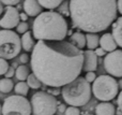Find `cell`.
Masks as SVG:
<instances>
[{
    "label": "cell",
    "instance_id": "6da1fadb",
    "mask_svg": "<svg viewBox=\"0 0 122 115\" xmlns=\"http://www.w3.org/2000/svg\"><path fill=\"white\" fill-rule=\"evenodd\" d=\"M32 73L48 87H63L84 69V51L69 41H38L30 59Z\"/></svg>",
    "mask_w": 122,
    "mask_h": 115
},
{
    "label": "cell",
    "instance_id": "7a4b0ae2",
    "mask_svg": "<svg viewBox=\"0 0 122 115\" xmlns=\"http://www.w3.org/2000/svg\"><path fill=\"white\" fill-rule=\"evenodd\" d=\"M69 11L74 28L88 33L106 30L117 19V0H70Z\"/></svg>",
    "mask_w": 122,
    "mask_h": 115
},
{
    "label": "cell",
    "instance_id": "3957f363",
    "mask_svg": "<svg viewBox=\"0 0 122 115\" xmlns=\"http://www.w3.org/2000/svg\"><path fill=\"white\" fill-rule=\"evenodd\" d=\"M67 32L66 19L55 11L42 12L32 25V33L38 41H64Z\"/></svg>",
    "mask_w": 122,
    "mask_h": 115
},
{
    "label": "cell",
    "instance_id": "277c9868",
    "mask_svg": "<svg viewBox=\"0 0 122 115\" xmlns=\"http://www.w3.org/2000/svg\"><path fill=\"white\" fill-rule=\"evenodd\" d=\"M62 98L71 107L79 108L86 105L90 101L92 87L90 83L82 77H78L75 81L62 87Z\"/></svg>",
    "mask_w": 122,
    "mask_h": 115
},
{
    "label": "cell",
    "instance_id": "5b68a950",
    "mask_svg": "<svg viewBox=\"0 0 122 115\" xmlns=\"http://www.w3.org/2000/svg\"><path fill=\"white\" fill-rule=\"evenodd\" d=\"M92 94L97 100L108 102L119 95V84L112 75H100L92 84Z\"/></svg>",
    "mask_w": 122,
    "mask_h": 115
},
{
    "label": "cell",
    "instance_id": "8992f818",
    "mask_svg": "<svg viewBox=\"0 0 122 115\" xmlns=\"http://www.w3.org/2000/svg\"><path fill=\"white\" fill-rule=\"evenodd\" d=\"M30 102L33 115H55L60 104L55 96L48 94L45 90L33 94Z\"/></svg>",
    "mask_w": 122,
    "mask_h": 115
},
{
    "label": "cell",
    "instance_id": "52a82bcc",
    "mask_svg": "<svg viewBox=\"0 0 122 115\" xmlns=\"http://www.w3.org/2000/svg\"><path fill=\"white\" fill-rule=\"evenodd\" d=\"M21 38L12 30H0V58H15L21 51Z\"/></svg>",
    "mask_w": 122,
    "mask_h": 115
},
{
    "label": "cell",
    "instance_id": "ba28073f",
    "mask_svg": "<svg viewBox=\"0 0 122 115\" xmlns=\"http://www.w3.org/2000/svg\"><path fill=\"white\" fill-rule=\"evenodd\" d=\"M31 102L19 95L9 96L3 100L2 115H31Z\"/></svg>",
    "mask_w": 122,
    "mask_h": 115
},
{
    "label": "cell",
    "instance_id": "9c48e42d",
    "mask_svg": "<svg viewBox=\"0 0 122 115\" xmlns=\"http://www.w3.org/2000/svg\"><path fill=\"white\" fill-rule=\"evenodd\" d=\"M104 68L112 77H122V49H116L105 56Z\"/></svg>",
    "mask_w": 122,
    "mask_h": 115
},
{
    "label": "cell",
    "instance_id": "30bf717a",
    "mask_svg": "<svg viewBox=\"0 0 122 115\" xmlns=\"http://www.w3.org/2000/svg\"><path fill=\"white\" fill-rule=\"evenodd\" d=\"M20 13H18V10L14 6H6L4 14L2 17H0V27L3 29L11 30L12 28H15L18 26L20 21Z\"/></svg>",
    "mask_w": 122,
    "mask_h": 115
},
{
    "label": "cell",
    "instance_id": "8fae6325",
    "mask_svg": "<svg viewBox=\"0 0 122 115\" xmlns=\"http://www.w3.org/2000/svg\"><path fill=\"white\" fill-rule=\"evenodd\" d=\"M97 69V56L94 51H84V70L86 72H94Z\"/></svg>",
    "mask_w": 122,
    "mask_h": 115
},
{
    "label": "cell",
    "instance_id": "7c38bea8",
    "mask_svg": "<svg viewBox=\"0 0 122 115\" xmlns=\"http://www.w3.org/2000/svg\"><path fill=\"white\" fill-rule=\"evenodd\" d=\"M25 13L28 16H39L42 13V6L38 0H25L23 6Z\"/></svg>",
    "mask_w": 122,
    "mask_h": 115
},
{
    "label": "cell",
    "instance_id": "4fadbf2b",
    "mask_svg": "<svg viewBox=\"0 0 122 115\" xmlns=\"http://www.w3.org/2000/svg\"><path fill=\"white\" fill-rule=\"evenodd\" d=\"M100 45L107 53H112V52L116 51L117 46H118L112 33H104L100 39Z\"/></svg>",
    "mask_w": 122,
    "mask_h": 115
},
{
    "label": "cell",
    "instance_id": "5bb4252c",
    "mask_svg": "<svg viewBox=\"0 0 122 115\" xmlns=\"http://www.w3.org/2000/svg\"><path fill=\"white\" fill-rule=\"evenodd\" d=\"M69 42L72 43V44H73L74 46H76L77 49H82L85 46H87L86 34H84L80 31L74 32V33L69 38Z\"/></svg>",
    "mask_w": 122,
    "mask_h": 115
},
{
    "label": "cell",
    "instance_id": "9a60e30c",
    "mask_svg": "<svg viewBox=\"0 0 122 115\" xmlns=\"http://www.w3.org/2000/svg\"><path fill=\"white\" fill-rule=\"evenodd\" d=\"M116 108L110 102H101L95 107V115H115Z\"/></svg>",
    "mask_w": 122,
    "mask_h": 115
},
{
    "label": "cell",
    "instance_id": "2e32d148",
    "mask_svg": "<svg viewBox=\"0 0 122 115\" xmlns=\"http://www.w3.org/2000/svg\"><path fill=\"white\" fill-rule=\"evenodd\" d=\"M112 36L116 40L118 46L122 49V16L118 17L114 24H112Z\"/></svg>",
    "mask_w": 122,
    "mask_h": 115
},
{
    "label": "cell",
    "instance_id": "e0dca14e",
    "mask_svg": "<svg viewBox=\"0 0 122 115\" xmlns=\"http://www.w3.org/2000/svg\"><path fill=\"white\" fill-rule=\"evenodd\" d=\"M32 32L31 31H27L25 34H23L21 37V46L25 49L26 52H32L36 46L34 40L32 38Z\"/></svg>",
    "mask_w": 122,
    "mask_h": 115
},
{
    "label": "cell",
    "instance_id": "ac0fdd59",
    "mask_svg": "<svg viewBox=\"0 0 122 115\" xmlns=\"http://www.w3.org/2000/svg\"><path fill=\"white\" fill-rule=\"evenodd\" d=\"M86 39H87V47L88 49H97L100 45V37L97 33H87L86 34Z\"/></svg>",
    "mask_w": 122,
    "mask_h": 115
},
{
    "label": "cell",
    "instance_id": "d6986e66",
    "mask_svg": "<svg viewBox=\"0 0 122 115\" xmlns=\"http://www.w3.org/2000/svg\"><path fill=\"white\" fill-rule=\"evenodd\" d=\"M29 75H30L29 68L26 67L25 65L18 66L16 68V71H15V77H16V79L18 80L19 82H25L26 80L28 79Z\"/></svg>",
    "mask_w": 122,
    "mask_h": 115
},
{
    "label": "cell",
    "instance_id": "ffe728a7",
    "mask_svg": "<svg viewBox=\"0 0 122 115\" xmlns=\"http://www.w3.org/2000/svg\"><path fill=\"white\" fill-rule=\"evenodd\" d=\"M14 88V83L11 79H1L0 80V92L3 94H9L10 92H12V89Z\"/></svg>",
    "mask_w": 122,
    "mask_h": 115
},
{
    "label": "cell",
    "instance_id": "44dd1931",
    "mask_svg": "<svg viewBox=\"0 0 122 115\" xmlns=\"http://www.w3.org/2000/svg\"><path fill=\"white\" fill-rule=\"evenodd\" d=\"M39 3L42 8L48 9V10H54L60 6V4L63 2V0H38Z\"/></svg>",
    "mask_w": 122,
    "mask_h": 115
},
{
    "label": "cell",
    "instance_id": "7402d4cb",
    "mask_svg": "<svg viewBox=\"0 0 122 115\" xmlns=\"http://www.w3.org/2000/svg\"><path fill=\"white\" fill-rule=\"evenodd\" d=\"M29 85H28L26 82H18V83L15 85L14 87V90L17 95L19 96H27L28 95V92H29Z\"/></svg>",
    "mask_w": 122,
    "mask_h": 115
},
{
    "label": "cell",
    "instance_id": "603a6c76",
    "mask_svg": "<svg viewBox=\"0 0 122 115\" xmlns=\"http://www.w3.org/2000/svg\"><path fill=\"white\" fill-rule=\"evenodd\" d=\"M27 84L29 85L30 88H32V89H38V88H40L41 86L43 85L42 82L36 77L34 73H30V75L27 79Z\"/></svg>",
    "mask_w": 122,
    "mask_h": 115
},
{
    "label": "cell",
    "instance_id": "cb8c5ba5",
    "mask_svg": "<svg viewBox=\"0 0 122 115\" xmlns=\"http://www.w3.org/2000/svg\"><path fill=\"white\" fill-rule=\"evenodd\" d=\"M9 68H10V66H9L8 61L3 58H0V75H5Z\"/></svg>",
    "mask_w": 122,
    "mask_h": 115
},
{
    "label": "cell",
    "instance_id": "d4e9b609",
    "mask_svg": "<svg viewBox=\"0 0 122 115\" xmlns=\"http://www.w3.org/2000/svg\"><path fill=\"white\" fill-rule=\"evenodd\" d=\"M28 28H29V26H28L27 22H20V23L18 24V26L16 27V30H17L18 33L25 34L26 32L28 31Z\"/></svg>",
    "mask_w": 122,
    "mask_h": 115
},
{
    "label": "cell",
    "instance_id": "484cf974",
    "mask_svg": "<svg viewBox=\"0 0 122 115\" xmlns=\"http://www.w3.org/2000/svg\"><path fill=\"white\" fill-rule=\"evenodd\" d=\"M64 115H81L80 114V110L76 107H67L64 112Z\"/></svg>",
    "mask_w": 122,
    "mask_h": 115
},
{
    "label": "cell",
    "instance_id": "4316f807",
    "mask_svg": "<svg viewBox=\"0 0 122 115\" xmlns=\"http://www.w3.org/2000/svg\"><path fill=\"white\" fill-rule=\"evenodd\" d=\"M85 79L89 83H93L97 80V74H95V72H87L85 75Z\"/></svg>",
    "mask_w": 122,
    "mask_h": 115
},
{
    "label": "cell",
    "instance_id": "83f0119b",
    "mask_svg": "<svg viewBox=\"0 0 122 115\" xmlns=\"http://www.w3.org/2000/svg\"><path fill=\"white\" fill-rule=\"evenodd\" d=\"M0 1H1V3L5 4L6 6H13L15 4H18L20 0H0Z\"/></svg>",
    "mask_w": 122,
    "mask_h": 115
},
{
    "label": "cell",
    "instance_id": "f1b7e54d",
    "mask_svg": "<svg viewBox=\"0 0 122 115\" xmlns=\"http://www.w3.org/2000/svg\"><path fill=\"white\" fill-rule=\"evenodd\" d=\"M61 92H62V90H60L59 87H51L47 89V93L53 95V96H58L59 94H61Z\"/></svg>",
    "mask_w": 122,
    "mask_h": 115
},
{
    "label": "cell",
    "instance_id": "f546056e",
    "mask_svg": "<svg viewBox=\"0 0 122 115\" xmlns=\"http://www.w3.org/2000/svg\"><path fill=\"white\" fill-rule=\"evenodd\" d=\"M19 61L21 62V64H27L28 61H29V55L28 54H21L20 56H19Z\"/></svg>",
    "mask_w": 122,
    "mask_h": 115
},
{
    "label": "cell",
    "instance_id": "4dcf8cb0",
    "mask_svg": "<svg viewBox=\"0 0 122 115\" xmlns=\"http://www.w3.org/2000/svg\"><path fill=\"white\" fill-rule=\"evenodd\" d=\"M94 52H95V54H97V57H102V56H106V55H107V54H106L107 52H105L103 49H102V47H97Z\"/></svg>",
    "mask_w": 122,
    "mask_h": 115
},
{
    "label": "cell",
    "instance_id": "1f68e13d",
    "mask_svg": "<svg viewBox=\"0 0 122 115\" xmlns=\"http://www.w3.org/2000/svg\"><path fill=\"white\" fill-rule=\"evenodd\" d=\"M15 74V70H14V67H12L11 66L10 68H9V70H8V72L5 73V75L4 77H6V79H11V77H13V75Z\"/></svg>",
    "mask_w": 122,
    "mask_h": 115
},
{
    "label": "cell",
    "instance_id": "d6a6232c",
    "mask_svg": "<svg viewBox=\"0 0 122 115\" xmlns=\"http://www.w3.org/2000/svg\"><path fill=\"white\" fill-rule=\"evenodd\" d=\"M117 104H118V108L122 111V90L119 93L118 95V99H117Z\"/></svg>",
    "mask_w": 122,
    "mask_h": 115
},
{
    "label": "cell",
    "instance_id": "836d02e7",
    "mask_svg": "<svg viewBox=\"0 0 122 115\" xmlns=\"http://www.w3.org/2000/svg\"><path fill=\"white\" fill-rule=\"evenodd\" d=\"M117 8H118V12L122 15V0H118L117 1Z\"/></svg>",
    "mask_w": 122,
    "mask_h": 115
},
{
    "label": "cell",
    "instance_id": "e575fe53",
    "mask_svg": "<svg viewBox=\"0 0 122 115\" xmlns=\"http://www.w3.org/2000/svg\"><path fill=\"white\" fill-rule=\"evenodd\" d=\"M19 16H20V19H21V22H27V19H28V15L26 14V13H20V15H19Z\"/></svg>",
    "mask_w": 122,
    "mask_h": 115
},
{
    "label": "cell",
    "instance_id": "d590c367",
    "mask_svg": "<svg viewBox=\"0 0 122 115\" xmlns=\"http://www.w3.org/2000/svg\"><path fill=\"white\" fill-rule=\"evenodd\" d=\"M65 110H66V108H65L64 104H59V107H58V111L61 112V113H64Z\"/></svg>",
    "mask_w": 122,
    "mask_h": 115
},
{
    "label": "cell",
    "instance_id": "8d00e7d4",
    "mask_svg": "<svg viewBox=\"0 0 122 115\" xmlns=\"http://www.w3.org/2000/svg\"><path fill=\"white\" fill-rule=\"evenodd\" d=\"M116 114L117 115H122V111L119 109V108H118V110H116Z\"/></svg>",
    "mask_w": 122,
    "mask_h": 115
},
{
    "label": "cell",
    "instance_id": "74e56055",
    "mask_svg": "<svg viewBox=\"0 0 122 115\" xmlns=\"http://www.w3.org/2000/svg\"><path fill=\"white\" fill-rule=\"evenodd\" d=\"M2 11H3V6H2V3H1V1H0V15L2 14Z\"/></svg>",
    "mask_w": 122,
    "mask_h": 115
},
{
    "label": "cell",
    "instance_id": "f35d334b",
    "mask_svg": "<svg viewBox=\"0 0 122 115\" xmlns=\"http://www.w3.org/2000/svg\"><path fill=\"white\" fill-rule=\"evenodd\" d=\"M118 84H119V87H121V88H122V79L118 82Z\"/></svg>",
    "mask_w": 122,
    "mask_h": 115
},
{
    "label": "cell",
    "instance_id": "ab89813d",
    "mask_svg": "<svg viewBox=\"0 0 122 115\" xmlns=\"http://www.w3.org/2000/svg\"><path fill=\"white\" fill-rule=\"evenodd\" d=\"M0 115H2V105L0 104Z\"/></svg>",
    "mask_w": 122,
    "mask_h": 115
},
{
    "label": "cell",
    "instance_id": "60d3db41",
    "mask_svg": "<svg viewBox=\"0 0 122 115\" xmlns=\"http://www.w3.org/2000/svg\"><path fill=\"white\" fill-rule=\"evenodd\" d=\"M81 115H91L90 113H84V114H81Z\"/></svg>",
    "mask_w": 122,
    "mask_h": 115
}]
</instances>
